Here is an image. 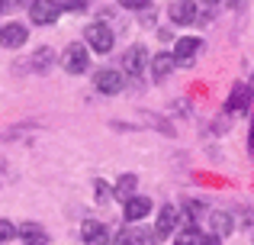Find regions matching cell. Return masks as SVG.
<instances>
[{
    "label": "cell",
    "mask_w": 254,
    "mask_h": 245,
    "mask_svg": "<svg viewBox=\"0 0 254 245\" xmlns=\"http://www.w3.org/2000/svg\"><path fill=\"white\" fill-rule=\"evenodd\" d=\"M174 245H203V236H199V229H184L174 236Z\"/></svg>",
    "instance_id": "obj_19"
},
{
    "label": "cell",
    "mask_w": 254,
    "mask_h": 245,
    "mask_svg": "<svg viewBox=\"0 0 254 245\" xmlns=\"http://www.w3.org/2000/svg\"><path fill=\"white\" fill-rule=\"evenodd\" d=\"M93 197H97V203H106L110 200V184L106 181H93Z\"/></svg>",
    "instance_id": "obj_21"
},
{
    "label": "cell",
    "mask_w": 254,
    "mask_h": 245,
    "mask_svg": "<svg viewBox=\"0 0 254 245\" xmlns=\"http://www.w3.org/2000/svg\"><path fill=\"white\" fill-rule=\"evenodd\" d=\"M84 39H87V45H90L93 52H100V55H106V52L113 49V42H116V39H113V29L106 23H90L84 29Z\"/></svg>",
    "instance_id": "obj_3"
},
{
    "label": "cell",
    "mask_w": 254,
    "mask_h": 245,
    "mask_svg": "<svg viewBox=\"0 0 254 245\" xmlns=\"http://www.w3.org/2000/svg\"><path fill=\"white\" fill-rule=\"evenodd\" d=\"M62 68L68 71V75H84V71L90 68V52H87V45L71 42L62 55Z\"/></svg>",
    "instance_id": "obj_1"
},
{
    "label": "cell",
    "mask_w": 254,
    "mask_h": 245,
    "mask_svg": "<svg viewBox=\"0 0 254 245\" xmlns=\"http://www.w3.org/2000/svg\"><path fill=\"white\" fill-rule=\"evenodd\" d=\"M203 245H222V242H219L216 236H206V239H203Z\"/></svg>",
    "instance_id": "obj_25"
},
{
    "label": "cell",
    "mask_w": 254,
    "mask_h": 245,
    "mask_svg": "<svg viewBox=\"0 0 254 245\" xmlns=\"http://www.w3.org/2000/svg\"><path fill=\"white\" fill-rule=\"evenodd\" d=\"M52 62H55V52H52L49 45H45V49H39L36 55H32V68H36V71H49Z\"/></svg>",
    "instance_id": "obj_18"
},
{
    "label": "cell",
    "mask_w": 254,
    "mask_h": 245,
    "mask_svg": "<svg viewBox=\"0 0 254 245\" xmlns=\"http://www.w3.org/2000/svg\"><path fill=\"white\" fill-rule=\"evenodd\" d=\"M10 3H13V0H0V13H3V10H6Z\"/></svg>",
    "instance_id": "obj_26"
},
{
    "label": "cell",
    "mask_w": 254,
    "mask_h": 245,
    "mask_svg": "<svg viewBox=\"0 0 254 245\" xmlns=\"http://www.w3.org/2000/svg\"><path fill=\"white\" fill-rule=\"evenodd\" d=\"M119 3H123L126 10H145V6H148L151 0H119Z\"/></svg>",
    "instance_id": "obj_22"
},
{
    "label": "cell",
    "mask_w": 254,
    "mask_h": 245,
    "mask_svg": "<svg viewBox=\"0 0 254 245\" xmlns=\"http://www.w3.org/2000/svg\"><path fill=\"white\" fill-rule=\"evenodd\" d=\"M206 3H219V0H206Z\"/></svg>",
    "instance_id": "obj_27"
},
{
    "label": "cell",
    "mask_w": 254,
    "mask_h": 245,
    "mask_svg": "<svg viewBox=\"0 0 254 245\" xmlns=\"http://www.w3.org/2000/svg\"><path fill=\"white\" fill-rule=\"evenodd\" d=\"M113 245H158V236L148 233V229H138V226H126L116 233Z\"/></svg>",
    "instance_id": "obj_5"
},
{
    "label": "cell",
    "mask_w": 254,
    "mask_h": 245,
    "mask_svg": "<svg viewBox=\"0 0 254 245\" xmlns=\"http://www.w3.org/2000/svg\"><path fill=\"white\" fill-rule=\"evenodd\" d=\"M26 39H29V29H26L23 23L0 26V45H3V49H19V45H26Z\"/></svg>",
    "instance_id": "obj_9"
},
{
    "label": "cell",
    "mask_w": 254,
    "mask_h": 245,
    "mask_svg": "<svg viewBox=\"0 0 254 245\" xmlns=\"http://www.w3.org/2000/svg\"><path fill=\"white\" fill-rule=\"evenodd\" d=\"M123 71H116V68H100L97 75H93V87L100 90V94H106V97H113V94H119L123 90Z\"/></svg>",
    "instance_id": "obj_4"
},
{
    "label": "cell",
    "mask_w": 254,
    "mask_h": 245,
    "mask_svg": "<svg viewBox=\"0 0 254 245\" xmlns=\"http://www.w3.org/2000/svg\"><path fill=\"white\" fill-rule=\"evenodd\" d=\"M135 184H138L135 174H123L116 181V187H113V194H116L119 200H132V197H135Z\"/></svg>",
    "instance_id": "obj_17"
},
{
    "label": "cell",
    "mask_w": 254,
    "mask_h": 245,
    "mask_svg": "<svg viewBox=\"0 0 254 245\" xmlns=\"http://www.w3.org/2000/svg\"><path fill=\"white\" fill-rule=\"evenodd\" d=\"M174 65H177V62H174L171 52H161V55L151 58V75H155V81H164V78L174 71Z\"/></svg>",
    "instance_id": "obj_15"
},
{
    "label": "cell",
    "mask_w": 254,
    "mask_h": 245,
    "mask_svg": "<svg viewBox=\"0 0 254 245\" xmlns=\"http://www.w3.org/2000/svg\"><path fill=\"white\" fill-rule=\"evenodd\" d=\"M13 239H16V226H13L10 220H0V245H6Z\"/></svg>",
    "instance_id": "obj_20"
},
{
    "label": "cell",
    "mask_w": 254,
    "mask_h": 245,
    "mask_svg": "<svg viewBox=\"0 0 254 245\" xmlns=\"http://www.w3.org/2000/svg\"><path fill=\"white\" fill-rule=\"evenodd\" d=\"M145 68H148V49H145V45H132L123 55V71L132 75V78H138Z\"/></svg>",
    "instance_id": "obj_6"
},
{
    "label": "cell",
    "mask_w": 254,
    "mask_h": 245,
    "mask_svg": "<svg viewBox=\"0 0 254 245\" xmlns=\"http://www.w3.org/2000/svg\"><path fill=\"white\" fill-rule=\"evenodd\" d=\"M168 13H171V23H177V26L196 23V3L193 0H171Z\"/></svg>",
    "instance_id": "obj_10"
},
{
    "label": "cell",
    "mask_w": 254,
    "mask_h": 245,
    "mask_svg": "<svg viewBox=\"0 0 254 245\" xmlns=\"http://www.w3.org/2000/svg\"><path fill=\"white\" fill-rule=\"evenodd\" d=\"M81 239H84L87 245H110V229H106L103 223H97V220H84Z\"/></svg>",
    "instance_id": "obj_11"
},
{
    "label": "cell",
    "mask_w": 254,
    "mask_h": 245,
    "mask_svg": "<svg viewBox=\"0 0 254 245\" xmlns=\"http://www.w3.org/2000/svg\"><path fill=\"white\" fill-rule=\"evenodd\" d=\"M62 10H84V0H62Z\"/></svg>",
    "instance_id": "obj_24"
},
{
    "label": "cell",
    "mask_w": 254,
    "mask_h": 245,
    "mask_svg": "<svg viewBox=\"0 0 254 245\" xmlns=\"http://www.w3.org/2000/svg\"><path fill=\"white\" fill-rule=\"evenodd\" d=\"M199 39L196 36H184V39H177L174 42V62L177 65H184V68H190L193 65V58H196V52H199Z\"/></svg>",
    "instance_id": "obj_8"
},
{
    "label": "cell",
    "mask_w": 254,
    "mask_h": 245,
    "mask_svg": "<svg viewBox=\"0 0 254 245\" xmlns=\"http://www.w3.org/2000/svg\"><path fill=\"white\" fill-rule=\"evenodd\" d=\"M151 213V200L148 197H132V200H126V210H123V216L129 223H138V220H145V216Z\"/></svg>",
    "instance_id": "obj_12"
},
{
    "label": "cell",
    "mask_w": 254,
    "mask_h": 245,
    "mask_svg": "<svg viewBox=\"0 0 254 245\" xmlns=\"http://www.w3.org/2000/svg\"><path fill=\"white\" fill-rule=\"evenodd\" d=\"M251 107V87H245V84H235V90H232L229 103H225V110L229 113H245V110Z\"/></svg>",
    "instance_id": "obj_13"
},
{
    "label": "cell",
    "mask_w": 254,
    "mask_h": 245,
    "mask_svg": "<svg viewBox=\"0 0 254 245\" xmlns=\"http://www.w3.org/2000/svg\"><path fill=\"white\" fill-rule=\"evenodd\" d=\"M187 213H190V220H196V216L203 213V203H196V200H187Z\"/></svg>",
    "instance_id": "obj_23"
},
{
    "label": "cell",
    "mask_w": 254,
    "mask_h": 245,
    "mask_svg": "<svg viewBox=\"0 0 254 245\" xmlns=\"http://www.w3.org/2000/svg\"><path fill=\"white\" fill-rule=\"evenodd\" d=\"M16 236H23L26 245H45L49 242V236H45V229L39 226V223H23V226H16Z\"/></svg>",
    "instance_id": "obj_14"
},
{
    "label": "cell",
    "mask_w": 254,
    "mask_h": 245,
    "mask_svg": "<svg viewBox=\"0 0 254 245\" xmlns=\"http://www.w3.org/2000/svg\"><path fill=\"white\" fill-rule=\"evenodd\" d=\"M209 226H212V236L222 239V236H229L232 229H235V220H232L229 213H222V210H216V213L209 216Z\"/></svg>",
    "instance_id": "obj_16"
},
{
    "label": "cell",
    "mask_w": 254,
    "mask_h": 245,
    "mask_svg": "<svg viewBox=\"0 0 254 245\" xmlns=\"http://www.w3.org/2000/svg\"><path fill=\"white\" fill-rule=\"evenodd\" d=\"M177 223H180V210L168 203V207H161V213H158V223H155V236L158 239H168V236L177 233Z\"/></svg>",
    "instance_id": "obj_7"
},
{
    "label": "cell",
    "mask_w": 254,
    "mask_h": 245,
    "mask_svg": "<svg viewBox=\"0 0 254 245\" xmlns=\"http://www.w3.org/2000/svg\"><path fill=\"white\" fill-rule=\"evenodd\" d=\"M62 16V3L58 0H32L29 3V19L36 26H52Z\"/></svg>",
    "instance_id": "obj_2"
}]
</instances>
